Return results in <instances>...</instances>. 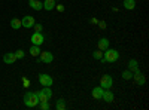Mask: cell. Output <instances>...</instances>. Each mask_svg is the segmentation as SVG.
Instances as JSON below:
<instances>
[{
	"label": "cell",
	"instance_id": "1",
	"mask_svg": "<svg viewBox=\"0 0 149 110\" xmlns=\"http://www.w3.org/2000/svg\"><path fill=\"white\" fill-rule=\"evenodd\" d=\"M118 58H119V52L116 51V49H107L103 52V57H102V63L104 64V63H115V61H118Z\"/></svg>",
	"mask_w": 149,
	"mask_h": 110
},
{
	"label": "cell",
	"instance_id": "2",
	"mask_svg": "<svg viewBox=\"0 0 149 110\" xmlns=\"http://www.w3.org/2000/svg\"><path fill=\"white\" fill-rule=\"evenodd\" d=\"M24 104H26L27 107H37V104H39V98H37V94L36 91H29L26 95H24Z\"/></svg>",
	"mask_w": 149,
	"mask_h": 110
},
{
	"label": "cell",
	"instance_id": "3",
	"mask_svg": "<svg viewBox=\"0 0 149 110\" xmlns=\"http://www.w3.org/2000/svg\"><path fill=\"white\" fill-rule=\"evenodd\" d=\"M39 61H40V63H45V64L52 63V61H54L52 52H49V51H40V54H39Z\"/></svg>",
	"mask_w": 149,
	"mask_h": 110
},
{
	"label": "cell",
	"instance_id": "4",
	"mask_svg": "<svg viewBox=\"0 0 149 110\" xmlns=\"http://www.w3.org/2000/svg\"><path fill=\"white\" fill-rule=\"evenodd\" d=\"M39 83L42 85V86H52L54 79L49 75H46V73H40L39 75Z\"/></svg>",
	"mask_w": 149,
	"mask_h": 110
},
{
	"label": "cell",
	"instance_id": "5",
	"mask_svg": "<svg viewBox=\"0 0 149 110\" xmlns=\"http://www.w3.org/2000/svg\"><path fill=\"white\" fill-rule=\"evenodd\" d=\"M112 85H113V79H112V76H109V75L102 76V79H100V86H102L103 89L112 88Z\"/></svg>",
	"mask_w": 149,
	"mask_h": 110
},
{
	"label": "cell",
	"instance_id": "6",
	"mask_svg": "<svg viewBox=\"0 0 149 110\" xmlns=\"http://www.w3.org/2000/svg\"><path fill=\"white\" fill-rule=\"evenodd\" d=\"M31 43H33V45H37V46H40L42 43H45V36H43L42 33L34 31V33L31 34Z\"/></svg>",
	"mask_w": 149,
	"mask_h": 110
},
{
	"label": "cell",
	"instance_id": "7",
	"mask_svg": "<svg viewBox=\"0 0 149 110\" xmlns=\"http://www.w3.org/2000/svg\"><path fill=\"white\" fill-rule=\"evenodd\" d=\"M34 24H36L34 22V17H31V15H26V17L21 19V26L26 27V28H31Z\"/></svg>",
	"mask_w": 149,
	"mask_h": 110
},
{
	"label": "cell",
	"instance_id": "8",
	"mask_svg": "<svg viewBox=\"0 0 149 110\" xmlns=\"http://www.w3.org/2000/svg\"><path fill=\"white\" fill-rule=\"evenodd\" d=\"M133 79L136 80V83H137V85H145V82H146V77H145V75H143L140 70L133 73Z\"/></svg>",
	"mask_w": 149,
	"mask_h": 110
},
{
	"label": "cell",
	"instance_id": "9",
	"mask_svg": "<svg viewBox=\"0 0 149 110\" xmlns=\"http://www.w3.org/2000/svg\"><path fill=\"white\" fill-rule=\"evenodd\" d=\"M3 61L6 64H14L17 61V57H15V52H8L3 55Z\"/></svg>",
	"mask_w": 149,
	"mask_h": 110
},
{
	"label": "cell",
	"instance_id": "10",
	"mask_svg": "<svg viewBox=\"0 0 149 110\" xmlns=\"http://www.w3.org/2000/svg\"><path fill=\"white\" fill-rule=\"evenodd\" d=\"M43 9L45 10H52L55 9V5H57V0H43Z\"/></svg>",
	"mask_w": 149,
	"mask_h": 110
},
{
	"label": "cell",
	"instance_id": "11",
	"mask_svg": "<svg viewBox=\"0 0 149 110\" xmlns=\"http://www.w3.org/2000/svg\"><path fill=\"white\" fill-rule=\"evenodd\" d=\"M103 88L102 86H95V88H93V97L95 100H102V97H103Z\"/></svg>",
	"mask_w": 149,
	"mask_h": 110
},
{
	"label": "cell",
	"instance_id": "12",
	"mask_svg": "<svg viewBox=\"0 0 149 110\" xmlns=\"http://www.w3.org/2000/svg\"><path fill=\"white\" fill-rule=\"evenodd\" d=\"M102 100H104L106 103H112L115 100V97H113V94H112L109 89H104L103 91V97H102Z\"/></svg>",
	"mask_w": 149,
	"mask_h": 110
},
{
	"label": "cell",
	"instance_id": "13",
	"mask_svg": "<svg viewBox=\"0 0 149 110\" xmlns=\"http://www.w3.org/2000/svg\"><path fill=\"white\" fill-rule=\"evenodd\" d=\"M107 48H109V39L102 37L100 40H98V49H100V51H106Z\"/></svg>",
	"mask_w": 149,
	"mask_h": 110
},
{
	"label": "cell",
	"instance_id": "14",
	"mask_svg": "<svg viewBox=\"0 0 149 110\" xmlns=\"http://www.w3.org/2000/svg\"><path fill=\"white\" fill-rule=\"evenodd\" d=\"M30 8L34 9V10H42L43 9V3L39 2V0H31V2H30Z\"/></svg>",
	"mask_w": 149,
	"mask_h": 110
},
{
	"label": "cell",
	"instance_id": "15",
	"mask_svg": "<svg viewBox=\"0 0 149 110\" xmlns=\"http://www.w3.org/2000/svg\"><path fill=\"white\" fill-rule=\"evenodd\" d=\"M128 70H130L131 73L139 71V64H137V61H136V59H130V63H128Z\"/></svg>",
	"mask_w": 149,
	"mask_h": 110
},
{
	"label": "cell",
	"instance_id": "16",
	"mask_svg": "<svg viewBox=\"0 0 149 110\" xmlns=\"http://www.w3.org/2000/svg\"><path fill=\"white\" fill-rule=\"evenodd\" d=\"M30 55L31 57H39V54H40V46H37V45H31V48H30Z\"/></svg>",
	"mask_w": 149,
	"mask_h": 110
},
{
	"label": "cell",
	"instance_id": "17",
	"mask_svg": "<svg viewBox=\"0 0 149 110\" xmlns=\"http://www.w3.org/2000/svg\"><path fill=\"white\" fill-rule=\"evenodd\" d=\"M10 27L14 28V30L21 28V27H22V26H21V19H18V18H12V19H10Z\"/></svg>",
	"mask_w": 149,
	"mask_h": 110
},
{
	"label": "cell",
	"instance_id": "18",
	"mask_svg": "<svg viewBox=\"0 0 149 110\" xmlns=\"http://www.w3.org/2000/svg\"><path fill=\"white\" fill-rule=\"evenodd\" d=\"M124 8H125L127 10H131L136 8V2L134 0H124Z\"/></svg>",
	"mask_w": 149,
	"mask_h": 110
},
{
	"label": "cell",
	"instance_id": "19",
	"mask_svg": "<svg viewBox=\"0 0 149 110\" xmlns=\"http://www.w3.org/2000/svg\"><path fill=\"white\" fill-rule=\"evenodd\" d=\"M55 109H57V110H64V109H66V100H64V98L57 100V103H55Z\"/></svg>",
	"mask_w": 149,
	"mask_h": 110
},
{
	"label": "cell",
	"instance_id": "20",
	"mask_svg": "<svg viewBox=\"0 0 149 110\" xmlns=\"http://www.w3.org/2000/svg\"><path fill=\"white\" fill-rule=\"evenodd\" d=\"M122 79H124V80L133 79V73H131L130 70H124V71H122Z\"/></svg>",
	"mask_w": 149,
	"mask_h": 110
},
{
	"label": "cell",
	"instance_id": "21",
	"mask_svg": "<svg viewBox=\"0 0 149 110\" xmlns=\"http://www.w3.org/2000/svg\"><path fill=\"white\" fill-rule=\"evenodd\" d=\"M46 97H48V98H51V97H52V91H51V86H43L42 89H40Z\"/></svg>",
	"mask_w": 149,
	"mask_h": 110
},
{
	"label": "cell",
	"instance_id": "22",
	"mask_svg": "<svg viewBox=\"0 0 149 110\" xmlns=\"http://www.w3.org/2000/svg\"><path fill=\"white\" fill-rule=\"evenodd\" d=\"M102 57H103V51H100V49H97V51L93 52V58H94V59H98V61H100Z\"/></svg>",
	"mask_w": 149,
	"mask_h": 110
},
{
	"label": "cell",
	"instance_id": "23",
	"mask_svg": "<svg viewBox=\"0 0 149 110\" xmlns=\"http://www.w3.org/2000/svg\"><path fill=\"white\" fill-rule=\"evenodd\" d=\"M36 94H37V98H39V101H48V100H49L42 91H36Z\"/></svg>",
	"mask_w": 149,
	"mask_h": 110
},
{
	"label": "cell",
	"instance_id": "24",
	"mask_svg": "<svg viewBox=\"0 0 149 110\" xmlns=\"http://www.w3.org/2000/svg\"><path fill=\"white\" fill-rule=\"evenodd\" d=\"M37 106H39V109H40V110H48V109H49L48 101H39V104H37Z\"/></svg>",
	"mask_w": 149,
	"mask_h": 110
},
{
	"label": "cell",
	"instance_id": "25",
	"mask_svg": "<svg viewBox=\"0 0 149 110\" xmlns=\"http://www.w3.org/2000/svg\"><path fill=\"white\" fill-rule=\"evenodd\" d=\"M33 28H34V31H37V33H42V30H43L42 24H34V26H33Z\"/></svg>",
	"mask_w": 149,
	"mask_h": 110
},
{
	"label": "cell",
	"instance_id": "26",
	"mask_svg": "<svg viewBox=\"0 0 149 110\" xmlns=\"http://www.w3.org/2000/svg\"><path fill=\"white\" fill-rule=\"evenodd\" d=\"M24 55H26V54H24V51H22V49H18V51L15 52V57H17V59H18V58H24Z\"/></svg>",
	"mask_w": 149,
	"mask_h": 110
},
{
	"label": "cell",
	"instance_id": "27",
	"mask_svg": "<svg viewBox=\"0 0 149 110\" xmlns=\"http://www.w3.org/2000/svg\"><path fill=\"white\" fill-rule=\"evenodd\" d=\"M55 8H57L58 12H64V6L63 5H55Z\"/></svg>",
	"mask_w": 149,
	"mask_h": 110
},
{
	"label": "cell",
	"instance_id": "28",
	"mask_svg": "<svg viewBox=\"0 0 149 110\" xmlns=\"http://www.w3.org/2000/svg\"><path fill=\"white\" fill-rule=\"evenodd\" d=\"M98 26H100L102 28H106V22H103V21H100V22H97Z\"/></svg>",
	"mask_w": 149,
	"mask_h": 110
},
{
	"label": "cell",
	"instance_id": "29",
	"mask_svg": "<svg viewBox=\"0 0 149 110\" xmlns=\"http://www.w3.org/2000/svg\"><path fill=\"white\" fill-rule=\"evenodd\" d=\"M29 2H31V0H29Z\"/></svg>",
	"mask_w": 149,
	"mask_h": 110
}]
</instances>
